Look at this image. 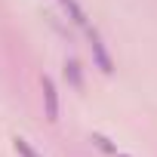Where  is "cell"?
Listing matches in <instances>:
<instances>
[{
	"mask_svg": "<svg viewBox=\"0 0 157 157\" xmlns=\"http://www.w3.org/2000/svg\"><path fill=\"white\" fill-rule=\"evenodd\" d=\"M86 37H90V52H93L96 68H99L102 74H114V59H111V52H108L102 34H99L96 28H86Z\"/></svg>",
	"mask_w": 157,
	"mask_h": 157,
	"instance_id": "6da1fadb",
	"label": "cell"
},
{
	"mask_svg": "<svg viewBox=\"0 0 157 157\" xmlns=\"http://www.w3.org/2000/svg\"><path fill=\"white\" fill-rule=\"evenodd\" d=\"M40 90H43V108H46V120L56 123L59 120V90H56V80L49 74L40 77Z\"/></svg>",
	"mask_w": 157,
	"mask_h": 157,
	"instance_id": "7a4b0ae2",
	"label": "cell"
},
{
	"mask_svg": "<svg viewBox=\"0 0 157 157\" xmlns=\"http://www.w3.org/2000/svg\"><path fill=\"white\" fill-rule=\"evenodd\" d=\"M65 80H68V86L74 93H83V68H80V62H77L74 56L65 59Z\"/></svg>",
	"mask_w": 157,
	"mask_h": 157,
	"instance_id": "3957f363",
	"label": "cell"
},
{
	"mask_svg": "<svg viewBox=\"0 0 157 157\" xmlns=\"http://www.w3.org/2000/svg\"><path fill=\"white\" fill-rule=\"evenodd\" d=\"M62 3V10L68 13V19L77 25V28H90V19H86V13H83V6L77 3V0H59Z\"/></svg>",
	"mask_w": 157,
	"mask_h": 157,
	"instance_id": "277c9868",
	"label": "cell"
},
{
	"mask_svg": "<svg viewBox=\"0 0 157 157\" xmlns=\"http://www.w3.org/2000/svg\"><path fill=\"white\" fill-rule=\"evenodd\" d=\"M90 142H93V145H96L99 151H105V154H111V157L117 154V145H114V142H111L108 136H102V132H93V136H90Z\"/></svg>",
	"mask_w": 157,
	"mask_h": 157,
	"instance_id": "5b68a950",
	"label": "cell"
},
{
	"mask_svg": "<svg viewBox=\"0 0 157 157\" xmlns=\"http://www.w3.org/2000/svg\"><path fill=\"white\" fill-rule=\"evenodd\" d=\"M13 148H16V154H19V157H40V154L31 148V142H28V139H22V136H16V139H13Z\"/></svg>",
	"mask_w": 157,
	"mask_h": 157,
	"instance_id": "8992f818",
	"label": "cell"
},
{
	"mask_svg": "<svg viewBox=\"0 0 157 157\" xmlns=\"http://www.w3.org/2000/svg\"><path fill=\"white\" fill-rule=\"evenodd\" d=\"M114 157H129V154H123V151H117V154H114Z\"/></svg>",
	"mask_w": 157,
	"mask_h": 157,
	"instance_id": "52a82bcc",
	"label": "cell"
}]
</instances>
